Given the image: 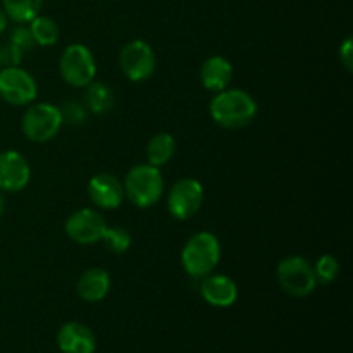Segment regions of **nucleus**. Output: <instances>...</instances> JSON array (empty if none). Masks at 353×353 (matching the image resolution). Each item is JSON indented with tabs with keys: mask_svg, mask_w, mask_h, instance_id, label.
Segmentation results:
<instances>
[{
	"mask_svg": "<svg viewBox=\"0 0 353 353\" xmlns=\"http://www.w3.org/2000/svg\"><path fill=\"white\" fill-rule=\"evenodd\" d=\"M257 102L250 93L231 88L217 92L209 105L214 123L228 130H240L250 124L257 116Z\"/></svg>",
	"mask_w": 353,
	"mask_h": 353,
	"instance_id": "f257e3e1",
	"label": "nucleus"
},
{
	"mask_svg": "<svg viewBox=\"0 0 353 353\" xmlns=\"http://www.w3.org/2000/svg\"><path fill=\"white\" fill-rule=\"evenodd\" d=\"M221 261V243L216 234L200 231L188 238L181 250L183 269L192 278H205Z\"/></svg>",
	"mask_w": 353,
	"mask_h": 353,
	"instance_id": "f03ea898",
	"label": "nucleus"
},
{
	"mask_svg": "<svg viewBox=\"0 0 353 353\" xmlns=\"http://www.w3.org/2000/svg\"><path fill=\"white\" fill-rule=\"evenodd\" d=\"M124 196L140 209H148L161 200L164 193V178L161 168L152 164L134 165L123 183Z\"/></svg>",
	"mask_w": 353,
	"mask_h": 353,
	"instance_id": "7ed1b4c3",
	"label": "nucleus"
},
{
	"mask_svg": "<svg viewBox=\"0 0 353 353\" xmlns=\"http://www.w3.org/2000/svg\"><path fill=\"white\" fill-rule=\"evenodd\" d=\"M278 281L283 292L295 299H305L317 286L312 264L300 255H292L279 262Z\"/></svg>",
	"mask_w": 353,
	"mask_h": 353,
	"instance_id": "20e7f679",
	"label": "nucleus"
},
{
	"mask_svg": "<svg viewBox=\"0 0 353 353\" xmlns=\"http://www.w3.org/2000/svg\"><path fill=\"white\" fill-rule=\"evenodd\" d=\"M62 114L57 105L52 103H34L28 107L21 119V130L24 137L34 143H45L52 140L62 128Z\"/></svg>",
	"mask_w": 353,
	"mask_h": 353,
	"instance_id": "39448f33",
	"label": "nucleus"
},
{
	"mask_svg": "<svg viewBox=\"0 0 353 353\" xmlns=\"http://www.w3.org/2000/svg\"><path fill=\"white\" fill-rule=\"evenodd\" d=\"M59 71L68 85L83 88L95 79L97 62L86 45L72 43L62 52L59 59Z\"/></svg>",
	"mask_w": 353,
	"mask_h": 353,
	"instance_id": "423d86ee",
	"label": "nucleus"
},
{
	"mask_svg": "<svg viewBox=\"0 0 353 353\" xmlns=\"http://www.w3.org/2000/svg\"><path fill=\"white\" fill-rule=\"evenodd\" d=\"M203 203L202 183L193 178H183L172 185L168 195V210L174 219H192Z\"/></svg>",
	"mask_w": 353,
	"mask_h": 353,
	"instance_id": "0eeeda50",
	"label": "nucleus"
},
{
	"mask_svg": "<svg viewBox=\"0 0 353 353\" xmlns=\"http://www.w3.org/2000/svg\"><path fill=\"white\" fill-rule=\"evenodd\" d=\"M154 48L143 40H133L119 52V65L128 79L134 83L145 81L155 71Z\"/></svg>",
	"mask_w": 353,
	"mask_h": 353,
	"instance_id": "6e6552de",
	"label": "nucleus"
},
{
	"mask_svg": "<svg viewBox=\"0 0 353 353\" xmlns=\"http://www.w3.org/2000/svg\"><path fill=\"white\" fill-rule=\"evenodd\" d=\"M37 81L28 71L16 68L0 69V97L10 105H28L37 99Z\"/></svg>",
	"mask_w": 353,
	"mask_h": 353,
	"instance_id": "1a4fd4ad",
	"label": "nucleus"
},
{
	"mask_svg": "<svg viewBox=\"0 0 353 353\" xmlns=\"http://www.w3.org/2000/svg\"><path fill=\"white\" fill-rule=\"evenodd\" d=\"M107 223L93 209H81L72 212L65 221V234L71 238L74 243L79 245H92L100 241L103 231H105Z\"/></svg>",
	"mask_w": 353,
	"mask_h": 353,
	"instance_id": "9d476101",
	"label": "nucleus"
},
{
	"mask_svg": "<svg viewBox=\"0 0 353 353\" xmlns=\"http://www.w3.org/2000/svg\"><path fill=\"white\" fill-rule=\"evenodd\" d=\"M31 169L26 157L16 150L0 152V192L16 193L26 188Z\"/></svg>",
	"mask_w": 353,
	"mask_h": 353,
	"instance_id": "9b49d317",
	"label": "nucleus"
},
{
	"mask_svg": "<svg viewBox=\"0 0 353 353\" xmlns=\"http://www.w3.org/2000/svg\"><path fill=\"white\" fill-rule=\"evenodd\" d=\"M88 196L100 209H117L124 200V186L114 174L102 172L90 179Z\"/></svg>",
	"mask_w": 353,
	"mask_h": 353,
	"instance_id": "f8f14e48",
	"label": "nucleus"
},
{
	"mask_svg": "<svg viewBox=\"0 0 353 353\" xmlns=\"http://www.w3.org/2000/svg\"><path fill=\"white\" fill-rule=\"evenodd\" d=\"M200 295L209 305L226 309L231 307L238 299V286L231 278L224 274H212L202 278Z\"/></svg>",
	"mask_w": 353,
	"mask_h": 353,
	"instance_id": "ddd939ff",
	"label": "nucleus"
},
{
	"mask_svg": "<svg viewBox=\"0 0 353 353\" xmlns=\"http://www.w3.org/2000/svg\"><path fill=\"white\" fill-rule=\"evenodd\" d=\"M57 345L62 353H95V334L81 323H68L59 330Z\"/></svg>",
	"mask_w": 353,
	"mask_h": 353,
	"instance_id": "4468645a",
	"label": "nucleus"
},
{
	"mask_svg": "<svg viewBox=\"0 0 353 353\" xmlns=\"http://www.w3.org/2000/svg\"><path fill=\"white\" fill-rule=\"evenodd\" d=\"M76 292L85 302L95 303L105 299L110 292V276L105 269H86L76 283Z\"/></svg>",
	"mask_w": 353,
	"mask_h": 353,
	"instance_id": "2eb2a0df",
	"label": "nucleus"
},
{
	"mask_svg": "<svg viewBox=\"0 0 353 353\" xmlns=\"http://www.w3.org/2000/svg\"><path fill=\"white\" fill-rule=\"evenodd\" d=\"M200 79H202V85L209 92H223L230 86L231 79H233V65L228 59L221 57V55H214V57H209L202 64Z\"/></svg>",
	"mask_w": 353,
	"mask_h": 353,
	"instance_id": "dca6fc26",
	"label": "nucleus"
},
{
	"mask_svg": "<svg viewBox=\"0 0 353 353\" xmlns=\"http://www.w3.org/2000/svg\"><path fill=\"white\" fill-rule=\"evenodd\" d=\"M147 159L148 164L155 168H162L172 159L176 152V140L169 133H157L148 140L147 143Z\"/></svg>",
	"mask_w": 353,
	"mask_h": 353,
	"instance_id": "f3484780",
	"label": "nucleus"
},
{
	"mask_svg": "<svg viewBox=\"0 0 353 353\" xmlns=\"http://www.w3.org/2000/svg\"><path fill=\"white\" fill-rule=\"evenodd\" d=\"M85 103L93 114H107L116 103V97L110 86L103 85V83H95L92 81L86 86L85 92Z\"/></svg>",
	"mask_w": 353,
	"mask_h": 353,
	"instance_id": "a211bd4d",
	"label": "nucleus"
},
{
	"mask_svg": "<svg viewBox=\"0 0 353 353\" xmlns=\"http://www.w3.org/2000/svg\"><path fill=\"white\" fill-rule=\"evenodd\" d=\"M3 12L16 23H30L40 14L43 0H2Z\"/></svg>",
	"mask_w": 353,
	"mask_h": 353,
	"instance_id": "6ab92c4d",
	"label": "nucleus"
},
{
	"mask_svg": "<svg viewBox=\"0 0 353 353\" xmlns=\"http://www.w3.org/2000/svg\"><path fill=\"white\" fill-rule=\"evenodd\" d=\"M30 31L33 34L34 43L41 47H50L59 40V26L50 17L37 16L33 21H30Z\"/></svg>",
	"mask_w": 353,
	"mask_h": 353,
	"instance_id": "aec40b11",
	"label": "nucleus"
},
{
	"mask_svg": "<svg viewBox=\"0 0 353 353\" xmlns=\"http://www.w3.org/2000/svg\"><path fill=\"white\" fill-rule=\"evenodd\" d=\"M100 241L112 254H124L131 247V234L124 228H105Z\"/></svg>",
	"mask_w": 353,
	"mask_h": 353,
	"instance_id": "412c9836",
	"label": "nucleus"
},
{
	"mask_svg": "<svg viewBox=\"0 0 353 353\" xmlns=\"http://www.w3.org/2000/svg\"><path fill=\"white\" fill-rule=\"evenodd\" d=\"M314 268V274H316L317 285H330L338 278L340 272V262L333 255H321L316 261Z\"/></svg>",
	"mask_w": 353,
	"mask_h": 353,
	"instance_id": "4be33fe9",
	"label": "nucleus"
},
{
	"mask_svg": "<svg viewBox=\"0 0 353 353\" xmlns=\"http://www.w3.org/2000/svg\"><path fill=\"white\" fill-rule=\"evenodd\" d=\"M62 123L81 124L86 119V112L78 102H65L61 109Z\"/></svg>",
	"mask_w": 353,
	"mask_h": 353,
	"instance_id": "5701e85b",
	"label": "nucleus"
},
{
	"mask_svg": "<svg viewBox=\"0 0 353 353\" xmlns=\"http://www.w3.org/2000/svg\"><path fill=\"white\" fill-rule=\"evenodd\" d=\"M10 43L16 45V47L21 48L23 52L30 50V48L34 45L33 34H31L30 28H24V26L14 28L12 33H10Z\"/></svg>",
	"mask_w": 353,
	"mask_h": 353,
	"instance_id": "b1692460",
	"label": "nucleus"
},
{
	"mask_svg": "<svg viewBox=\"0 0 353 353\" xmlns=\"http://www.w3.org/2000/svg\"><path fill=\"white\" fill-rule=\"evenodd\" d=\"M0 55H2V65L3 68H16L23 61V50L17 48L16 45L9 43L3 48H0Z\"/></svg>",
	"mask_w": 353,
	"mask_h": 353,
	"instance_id": "393cba45",
	"label": "nucleus"
},
{
	"mask_svg": "<svg viewBox=\"0 0 353 353\" xmlns=\"http://www.w3.org/2000/svg\"><path fill=\"white\" fill-rule=\"evenodd\" d=\"M340 61L348 71H352V64H353V45H352V38L348 37L343 43L340 45Z\"/></svg>",
	"mask_w": 353,
	"mask_h": 353,
	"instance_id": "a878e982",
	"label": "nucleus"
},
{
	"mask_svg": "<svg viewBox=\"0 0 353 353\" xmlns=\"http://www.w3.org/2000/svg\"><path fill=\"white\" fill-rule=\"evenodd\" d=\"M7 28V14L3 12V9H0V33Z\"/></svg>",
	"mask_w": 353,
	"mask_h": 353,
	"instance_id": "bb28decb",
	"label": "nucleus"
},
{
	"mask_svg": "<svg viewBox=\"0 0 353 353\" xmlns=\"http://www.w3.org/2000/svg\"><path fill=\"white\" fill-rule=\"evenodd\" d=\"M3 209H6V199H3L2 192H0V216L3 214Z\"/></svg>",
	"mask_w": 353,
	"mask_h": 353,
	"instance_id": "cd10ccee",
	"label": "nucleus"
},
{
	"mask_svg": "<svg viewBox=\"0 0 353 353\" xmlns=\"http://www.w3.org/2000/svg\"><path fill=\"white\" fill-rule=\"evenodd\" d=\"M0 69H2V55H0Z\"/></svg>",
	"mask_w": 353,
	"mask_h": 353,
	"instance_id": "c85d7f7f",
	"label": "nucleus"
}]
</instances>
